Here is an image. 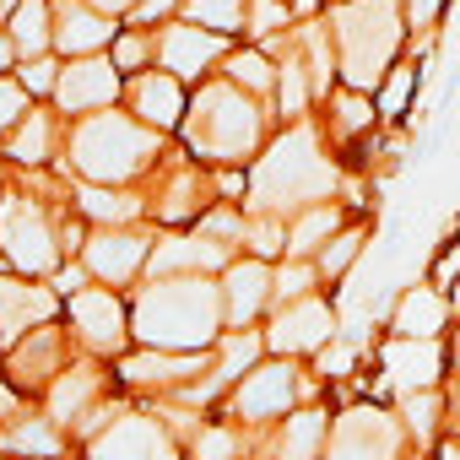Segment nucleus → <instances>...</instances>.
<instances>
[{"label":"nucleus","mask_w":460,"mask_h":460,"mask_svg":"<svg viewBox=\"0 0 460 460\" xmlns=\"http://www.w3.org/2000/svg\"><path fill=\"white\" fill-rule=\"evenodd\" d=\"M157 157H163V136L146 130L141 119L109 114V109L76 119L71 125V146H66V163L76 168V179L82 184H109V190H125Z\"/></svg>","instance_id":"obj_5"},{"label":"nucleus","mask_w":460,"mask_h":460,"mask_svg":"<svg viewBox=\"0 0 460 460\" xmlns=\"http://www.w3.org/2000/svg\"><path fill=\"white\" fill-rule=\"evenodd\" d=\"M114 33H119L114 17H103L93 0H60V6H55V49L71 55V60L109 55Z\"/></svg>","instance_id":"obj_22"},{"label":"nucleus","mask_w":460,"mask_h":460,"mask_svg":"<svg viewBox=\"0 0 460 460\" xmlns=\"http://www.w3.org/2000/svg\"><path fill=\"white\" fill-rule=\"evenodd\" d=\"M66 314H71V331H76V341L87 352L125 358V347H130V304L114 288H82L76 298H66Z\"/></svg>","instance_id":"obj_9"},{"label":"nucleus","mask_w":460,"mask_h":460,"mask_svg":"<svg viewBox=\"0 0 460 460\" xmlns=\"http://www.w3.org/2000/svg\"><path fill=\"white\" fill-rule=\"evenodd\" d=\"M304 395H309V385H304V374L293 368V358H271V363L250 368V374L234 385L227 411H234L239 428H266V422L293 417V406H298Z\"/></svg>","instance_id":"obj_7"},{"label":"nucleus","mask_w":460,"mask_h":460,"mask_svg":"<svg viewBox=\"0 0 460 460\" xmlns=\"http://www.w3.org/2000/svg\"><path fill=\"white\" fill-rule=\"evenodd\" d=\"M0 444H6L12 455H22V460H60V455H66V433H60L49 417H33V411H28L22 422H12Z\"/></svg>","instance_id":"obj_31"},{"label":"nucleus","mask_w":460,"mask_h":460,"mask_svg":"<svg viewBox=\"0 0 460 460\" xmlns=\"http://www.w3.org/2000/svg\"><path fill=\"white\" fill-rule=\"evenodd\" d=\"M217 288H222V320H227V331H250L271 309V266L255 261V255L234 261L217 277Z\"/></svg>","instance_id":"obj_18"},{"label":"nucleus","mask_w":460,"mask_h":460,"mask_svg":"<svg viewBox=\"0 0 460 460\" xmlns=\"http://www.w3.org/2000/svg\"><path fill=\"white\" fill-rule=\"evenodd\" d=\"M0 255L22 277H49L60 266V227L49 222V206L33 195H0Z\"/></svg>","instance_id":"obj_6"},{"label":"nucleus","mask_w":460,"mask_h":460,"mask_svg":"<svg viewBox=\"0 0 460 460\" xmlns=\"http://www.w3.org/2000/svg\"><path fill=\"white\" fill-rule=\"evenodd\" d=\"M336 184H341L336 163L325 157L320 136L298 119V125H288V136H277V141L266 146V157L255 163V173H250V211L288 222V217H298L304 206L331 200Z\"/></svg>","instance_id":"obj_2"},{"label":"nucleus","mask_w":460,"mask_h":460,"mask_svg":"<svg viewBox=\"0 0 460 460\" xmlns=\"http://www.w3.org/2000/svg\"><path fill=\"white\" fill-rule=\"evenodd\" d=\"M374 119H379V109L368 93H352V87L331 93V130L336 136H363V130H374Z\"/></svg>","instance_id":"obj_37"},{"label":"nucleus","mask_w":460,"mask_h":460,"mask_svg":"<svg viewBox=\"0 0 460 460\" xmlns=\"http://www.w3.org/2000/svg\"><path fill=\"white\" fill-rule=\"evenodd\" d=\"M93 6H98L103 17H130V12L141 6V0H93Z\"/></svg>","instance_id":"obj_48"},{"label":"nucleus","mask_w":460,"mask_h":460,"mask_svg":"<svg viewBox=\"0 0 460 460\" xmlns=\"http://www.w3.org/2000/svg\"><path fill=\"white\" fill-rule=\"evenodd\" d=\"M28 114H33V103H28V93H22V82L0 76V141H6V136H12Z\"/></svg>","instance_id":"obj_42"},{"label":"nucleus","mask_w":460,"mask_h":460,"mask_svg":"<svg viewBox=\"0 0 460 460\" xmlns=\"http://www.w3.org/2000/svg\"><path fill=\"white\" fill-rule=\"evenodd\" d=\"M352 363H358V347L352 341H331L320 352V379H341V374H352Z\"/></svg>","instance_id":"obj_44"},{"label":"nucleus","mask_w":460,"mask_h":460,"mask_svg":"<svg viewBox=\"0 0 460 460\" xmlns=\"http://www.w3.org/2000/svg\"><path fill=\"white\" fill-rule=\"evenodd\" d=\"M433 460H460V438H449V444H438V455Z\"/></svg>","instance_id":"obj_50"},{"label":"nucleus","mask_w":460,"mask_h":460,"mask_svg":"<svg viewBox=\"0 0 460 460\" xmlns=\"http://www.w3.org/2000/svg\"><path fill=\"white\" fill-rule=\"evenodd\" d=\"M325 28L336 44L341 87L374 98L401 55V0H336Z\"/></svg>","instance_id":"obj_3"},{"label":"nucleus","mask_w":460,"mask_h":460,"mask_svg":"<svg viewBox=\"0 0 460 460\" xmlns=\"http://www.w3.org/2000/svg\"><path fill=\"white\" fill-rule=\"evenodd\" d=\"M17 82H22V93H28V98H33V93H49V98H55L60 66H55L49 55H44V60H22V66H17Z\"/></svg>","instance_id":"obj_43"},{"label":"nucleus","mask_w":460,"mask_h":460,"mask_svg":"<svg viewBox=\"0 0 460 460\" xmlns=\"http://www.w3.org/2000/svg\"><path fill=\"white\" fill-rule=\"evenodd\" d=\"M179 12H184V22H195L217 39L244 33V0H179Z\"/></svg>","instance_id":"obj_32"},{"label":"nucleus","mask_w":460,"mask_h":460,"mask_svg":"<svg viewBox=\"0 0 460 460\" xmlns=\"http://www.w3.org/2000/svg\"><path fill=\"white\" fill-rule=\"evenodd\" d=\"M12 66H17V44L0 33V71H12Z\"/></svg>","instance_id":"obj_49"},{"label":"nucleus","mask_w":460,"mask_h":460,"mask_svg":"<svg viewBox=\"0 0 460 460\" xmlns=\"http://www.w3.org/2000/svg\"><path fill=\"white\" fill-rule=\"evenodd\" d=\"M109 60H114L119 76H141V71L157 66V44H152V33H141V28H119L114 44H109Z\"/></svg>","instance_id":"obj_36"},{"label":"nucleus","mask_w":460,"mask_h":460,"mask_svg":"<svg viewBox=\"0 0 460 460\" xmlns=\"http://www.w3.org/2000/svg\"><path fill=\"white\" fill-rule=\"evenodd\" d=\"M411 87H417V71H411V66H395V71L385 76V87L374 93V109H379V114H401L406 98H411Z\"/></svg>","instance_id":"obj_41"},{"label":"nucleus","mask_w":460,"mask_h":460,"mask_svg":"<svg viewBox=\"0 0 460 460\" xmlns=\"http://www.w3.org/2000/svg\"><path fill=\"white\" fill-rule=\"evenodd\" d=\"M455 438H460V395H455Z\"/></svg>","instance_id":"obj_51"},{"label":"nucleus","mask_w":460,"mask_h":460,"mask_svg":"<svg viewBox=\"0 0 460 460\" xmlns=\"http://www.w3.org/2000/svg\"><path fill=\"white\" fill-rule=\"evenodd\" d=\"M179 130H184V146L200 163L239 168L266 141V109H261V98L239 93L234 82H200V93L190 98Z\"/></svg>","instance_id":"obj_4"},{"label":"nucleus","mask_w":460,"mask_h":460,"mask_svg":"<svg viewBox=\"0 0 460 460\" xmlns=\"http://www.w3.org/2000/svg\"><path fill=\"white\" fill-rule=\"evenodd\" d=\"M325 433H331V417L320 406H304L293 417H282V433H277V460H320L325 455Z\"/></svg>","instance_id":"obj_29"},{"label":"nucleus","mask_w":460,"mask_h":460,"mask_svg":"<svg viewBox=\"0 0 460 460\" xmlns=\"http://www.w3.org/2000/svg\"><path fill=\"white\" fill-rule=\"evenodd\" d=\"M234 266V250L206 239V234H173V239H157L152 244V261H146V277L163 282V277H222Z\"/></svg>","instance_id":"obj_17"},{"label":"nucleus","mask_w":460,"mask_h":460,"mask_svg":"<svg viewBox=\"0 0 460 460\" xmlns=\"http://www.w3.org/2000/svg\"><path fill=\"white\" fill-rule=\"evenodd\" d=\"M444 325H449V298L433 282L406 288L390 309V336H401V341H438Z\"/></svg>","instance_id":"obj_24"},{"label":"nucleus","mask_w":460,"mask_h":460,"mask_svg":"<svg viewBox=\"0 0 460 460\" xmlns=\"http://www.w3.org/2000/svg\"><path fill=\"white\" fill-rule=\"evenodd\" d=\"M76 211L98 227H136L146 200L136 190H109V184H76Z\"/></svg>","instance_id":"obj_27"},{"label":"nucleus","mask_w":460,"mask_h":460,"mask_svg":"<svg viewBox=\"0 0 460 460\" xmlns=\"http://www.w3.org/2000/svg\"><path fill=\"white\" fill-rule=\"evenodd\" d=\"M206 368H211V352H152V347L125 352L114 363L119 385H130V390H173V395L184 385H195V374H206Z\"/></svg>","instance_id":"obj_16"},{"label":"nucleus","mask_w":460,"mask_h":460,"mask_svg":"<svg viewBox=\"0 0 460 460\" xmlns=\"http://www.w3.org/2000/svg\"><path fill=\"white\" fill-rule=\"evenodd\" d=\"M66 368H71V352H66V331L55 320L28 331L17 347H6V374L17 390H49Z\"/></svg>","instance_id":"obj_15"},{"label":"nucleus","mask_w":460,"mask_h":460,"mask_svg":"<svg viewBox=\"0 0 460 460\" xmlns=\"http://www.w3.org/2000/svg\"><path fill=\"white\" fill-rule=\"evenodd\" d=\"M438 6H444V0H406V17H411V28H433Z\"/></svg>","instance_id":"obj_47"},{"label":"nucleus","mask_w":460,"mask_h":460,"mask_svg":"<svg viewBox=\"0 0 460 460\" xmlns=\"http://www.w3.org/2000/svg\"><path fill=\"white\" fill-rule=\"evenodd\" d=\"M60 314V293L39 288L28 277H0V347H17L28 331L49 325Z\"/></svg>","instance_id":"obj_20"},{"label":"nucleus","mask_w":460,"mask_h":460,"mask_svg":"<svg viewBox=\"0 0 460 460\" xmlns=\"http://www.w3.org/2000/svg\"><path fill=\"white\" fill-rule=\"evenodd\" d=\"M173 12H179V0H141V6L130 12V22L146 33V22H163V17H173Z\"/></svg>","instance_id":"obj_45"},{"label":"nucleus","mask_w":460,"mask_h":460,"mask_svg":"<svg viewBox=\"0 0 460 460\" xmlns=\"http://www.w3.org/2000/svg\"><path fill=\"white\" fill-rule=\"evenodd\" d=\"M336 234H341V206H336V200L304 206L298 217H288V261H309V255L325 250Z\"/></svg>","instance_id":"obj_26"},{"label":"nucleus","mask_w":460,"mask_h":460,"mask_svg":"<svg viewBox=\"0 0 460 460\" xmlns=\"http://www.w3.org/2000/svg\"><path fill=\"white\" fill-rule=\"evenodd\" d=\"M438 417H444V395H438V390L401 395V428H406L417 444H433V433H438Z\"/></svg>","instance_id":"obj_39"},{"label":"nucleus","mask_w":460,"mask_h":460,"mask_svg":"<svg viewBox=\"0 0 460 460\" xmlns=\"http://www.w3.org/2000/svg\"><path fill=\"white\" fill-rule=\"evenodd\" d=\"M98 406H109V374L98 368V363H71L55 385H49V422L66 433H82V422L98 411Z\"/></svg>","instance_id":"obj_19"},{"label":"nucleus","mask_w":460,"mask_h":460,"mask_svg":"<svg viewBox=\"0 0 460 460\" xmlns=\"http://www.w3.org/2000/svg\"><path fill=\"white\" fill-rule=\"evenodd\" d=\"M87 282H93V277H87V266H82V261H76V266H66V271H55V293H60V298H76Z\"/></svg>","instance_id":"obj_46"},{"label":"nucleus","mask_w":460,"mask_h":460,"mask_svg":"<svg viewBox=\"0 0 460 460\" xmlns=\"http://www.w3.org/2000/svg\"><path fill=\"white\" fill-rule=\"evenodd\" d=\"M314 288H320L314 261H282V266L271 271V309H288V304H298V298H314Z\"/></svg>","instance_id":"obj_38"},{"label":"nucleus","mask_w":460,"mask_h":460,"mask_svg":"<svg viewBox=\"0 0 460 460\" xmlns=\"http://www.w3.org/2000/svg\"><path fill=\"white\" fill-rule=\"evenodd\" d=\"M119 93H125V76L114 71V60H109V55H93V60H71V66H60L55 109L71 114V119H87V114L114 109Z\"/></svg>","instance_id":"obj_12"},{"label":"nucleus","mask_w":460,"mask_h":460,"mask_svg":"<svg viewBox=\"0 0 460 460\" xmlns=\"http://www.w3.org/2000/svg\"><path fill=\"white\" fill-rule=\"evenodd\" d=\"M184 460H244L239 422H200V433L184 444Z\"/></svg>","instance_id":"obj_33"},{"label":"nucleus","mask_w":460,"mask_h":460,"mask_svg":"<svg viewBox=\"0 0 460 460\" xmlns=\"http://www.w3.org/2000/svg\"><path fill=\"white\" fill-rule=\"evenodd\" d=\"M379 368H385V385L395 395L438 390V379H444V347L438 341H401V336H390L379 347Z\"/></svg>","instance_id":"obj_21"},{"label":"nucleus","mask_w":460,"mask_h":460,"mask_svg":"<svg viewBox=\"0 0 460 460\" xmlns=\"http://www.w3.org/2000/svg\"><path fill=\"white\" fill-rule=\"evenodd\" d=\"M244 244H250L255 261L288 255V222H282V217H255V211H244Z\"/></svg>","instance_id":"obj_40"},{"label":"nucleus","mask_w":460,"mask_h":460,"mask_svg":"<svg viewBox=\"0 0 460 460\" xmlns=\"http://www.w3.org/2000/svg\"><path fill=\"white\" fill-rule=\"evenodd\" d=\"M55 114L49 109H33L6 141H0V146H6V157H17V163H28V168H39V163H49L55 157Z\"/></svg>","instance_id":"obj_30"},{"label":"nucleus","mask_w":460,"mask_h":460,"mask_svg":"<svg viewBox=\"0 0 460 460\" xmlns=\"http://www.w3.org/2000/svg\"><path fill=\"white\" fill-rule=\"evenodd\" d=\"M211 211V184H206V173L200 168H173L163 184H157V195H152V217L157 222H168V227H184V222H200Z\"/></svg>","instance_id":"obj_25"},{"label":"nucleus","mask_w":460,"mask_h":460,"mask_svg":"<svg viewBox=\"0 0 460 460\" xmlns=\"http://www.w3.org/2000/svg\"><path fill=\"white\" fill-rule=\"evenodd\" d=\"M6 39L17 44V60H44L55 49V6L49 0H17Z\"/></svg>","instance_id":"obj_28"},{"label":"nucleus","mask_w":460,"mask_h":460,"mask_svg":"<svg viewBox=\"0 0 460 460\" xmlns=\"http://www.w3.org/2000/svg\"><path fill=\"white\" fill-rule=\"evenodd\" d=\"M152 44H157V71H168L173 82H200L217 60L234 55V49H227V39L195 28V22H163L152 33Z\"/></svg>","instance_id":"obj_14"},{"label":"nucleus","mask_w":460,"mask_h":460,"mask_svg":"<svg viewBox=\"0 0 460 460\" xmlns=\"http://www.w3.org/2000/svg\"><path fill=\"white\" fill-rule=\"evenodd\" d=\"M363 244H368V227H341V234L314 255V271H320V282H341L347 271H352V261L363 255Z\"/></svg>","instance_id":"obj_35"},{"label":"nucleus","mask_w":460,"mask_h":460,"mask_svg":"<svg viewBox=\"0 0 460 460\" xmlns=\"http://www.w3.org/2000/svg\"><path fill=\"white\" fill-rule=\"evenodd\" d=\"M87 455L93 460H184V449H179V438L168 433V422L163 417H152V411H114L109 417V428L87 444Z\"/></svg>","instance_id":"obj_10"},{"label":"nucleus","mask_w":460,"mask_h":460,"mask_svg":"<svg viewBox=\"0 0 460 460\" xmlns=\"http://www.w3.org/2000/svg\"><path fill=\"white\" fill-rule=\"evenodd\" d=\"M125 98H130V119H141V125L157 130V136H163V130H179V125H184V109H190V103H184V82H173V76L157 71V66L141 71V76H130V93H125Z\"/></svg>","instance_id":"obj_23"},{"label":"nucleus","mask_w":460,"mask_h":460,"mask_svg":"<svg viewBox=\"0 0 460 460\" xmlns=\"http://www.w3.org/2000/svg\"><path fill=\"white\" fill-rule=\"evenodd\" d=\"M331 341H336V309L320 293L277 309V320L266 331V352L271 358H309V352H325Z\"/></svg>","instance_id":"obj_13"},{"label":"nucleus","mask_w":460,"mask_h":460,"mask_svg":"<svg viewBox=\"0 0 460 460\" xmlns=\"http://www.w3.org/2000/svg\"><path fill=\"white\" fill-rule=\"evenodd\" d=\"M401 449H406L401 417L374 406V401H358V406L336 411L320 460H401Z\"/></svg>","instance_id":"obj_8"},{"label":"nucleus","mask_w":460,"mask_h":460,"mask_svg":"<svg viewBox=\"0 0 460 460\" xmlns=\"http://www.w3.org/2000/svg\"><path fill=\"white\" fill-rule=\"evenodd\" d=\"M222 331L217 277H163L130 298V336L152 352H211Z\"/></svg>","instance_id":"obj_1"},{"label":"nucleus","mask_w":460,"mask_h":460,"mask_svg":"<svg viewBox=\"0 0 460 460\" xmlns=\"http://www.w3.org/2000/svg\"><path fill=\"white\" fill-rule=\"evenodd\" d=\"M152 234H141V227H98V234H87L82 244V266L93 282H109V288H130L146 261H152Z\"/></svg>","instance_id":"obj_11"},{"label":"nucleus","mask_w":460,"mask_h":460,"mask_svg":"<svg viewBox=\"0 0 460 460\" xmlns=\"http://www.w3.org/2000/svg\"><path fill=\"white\" fill-rule=\"evenodd\" d=\"M455 368H460V336H455Z\"/></svg>","instance_id":"obj_52"},{"label":"nucleus","mask_w":460,"mask_h":460,"mask_svg":"<svg viewBox=\"0 0 460 460\" xmlns=\"http://www.w3.org/2000/svg\"><path fill=\"white\" fill-rule=\"evenodd\" d=\"M222 66H227V82H234L239 93H250V98L277 93V66H271L261 49H239V55H227Z\"/></svg>","instance_id":"obj_34"}]
</instances>
